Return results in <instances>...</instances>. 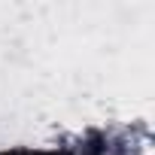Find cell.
Instances as JSON below:
<instances>
[{"instance_id":"cell-1","label":"cell","mask_w":155,"mask_h":155,"mask_svg":"<svg viewBox=\"0 0 155 155\" xmlns=\"http://www.w3.org/2000/svg\"><path fill=\"white\" fill-rule=\"evenodd\" d=\"M9 155H46V152H9Z\"/></svg>"}]
</instances>
